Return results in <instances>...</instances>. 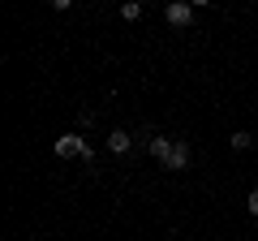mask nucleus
Returning a JSON list of instances; mask_svg holds the SVG:
<instances>
[{"label": "nucleus", "instance_id": "nucleus-10", "mask_svg": "<svg viewBox=\"0 0 258 241\" xmlns=\"http://www.w3.org/2000/svg\"><path fill=\"white\" fill-rule=\"evenodd\" d=\"M189 5H198V9H203V5H211V0H189Z\"/></svg>", "mask_w": 258, "mask_h": 241}, {"label": "nucleus", "instance_id": "nucleus-2", "mask_svg": "<svg viewBox=\"0 0 258 241\" xmlns=\"http://www.w3.org/2000/svg\"><path fill=\"white\" fill-rule=\"evenodd\" d=\"M164 18H168V26H189V22H194V5H189V0H168Z\"/></svg>", "mask_w": 258, "mask_h": 241}, {"label": "nucleus", "instance_id": "nucleus-8", "mask_svg": "<svg viewBox=\"0 0 258 241\" xmlns=\"http://www.w3.org/2000/svg\"><path fill=\"white\" fill-rule=\"evenodd\" d=\"M245 211L258 220V190H249V198H245Z\"/></svg>", "mask_w": 258, "mask_h": 241}, {"label": "nucleus", "instance_id": "nucleus-4", "mask_svg": "<svg viewBox=\"0 0 258 241\" xmlns=\"http://www.w3.org/2000/svg\"><path fill=\"white\" fill-rule=\"evenodd\" d=\"M129 147H134L129 130H112V134H108V151H112V155H129Z\"/></svg>", "mask_w": 258, "mask_h": 241}, {"label": "nucleus", "instance_id": "nucleus-1", "mask_svg": "<svg viewBox=\"0 0 258 241\" xmlns=\"http://www.w3.org/2000/svg\"><path fill=\"white\" fill-rule=\"evenodd\" d=\"M52 151H56L60 159H86V164L95 159L91 142H86V138H78V134H64V138H56V142H52Z\"/></svg>", "mask_w": 258, "mask_h": 241}, {"label": "nucleus", "instance_id": "nucleus-6", "mask_svg": "<svg viewBox=\"0 0 258 241\" xmlns=\"http://www.w3.org/2000/svg\"><path fill=\"white\" fill-rule=\"evenodd\" d=\"M120 18H125V22H138L142 18V5H138V0H125V5H120Z\"/></svg>", "mask_w": 258, "mask_h": 241}, {"label": "nucleus", "instance_id": "nucleus-3", "mask_svg": "<svg viewBox=\"0 0 258 241\" xmlns=\"http://www.w3.org/2000/svg\"><path fill=\"white\" fill-rule=\"evenodd\" d=\"M189 159H194V151H189V142H185V138H176L172 142V155H168V172H185V168H189Z\"/></svg>", "mask_w": 258, "mask_h": 241}, {"label": "nucleus", "instance_id": "nucleus-9", "mask_svg": "<svg viewBox=\"0 0 258 241\" xmlns=\"http://www.w3.org/2000/svg\"><path fill=\"white\" fill-rule=\"evenodd\" d=\"M47 5H52L56 13H64V9H69V5H74V0H47Z\"/></svg>", "mask_w": 258, "mask_h": 241}, {"label": "nucleus", "instance_id": "nucleus-5", "mask_svg": "<svg viewBox=\"0 0 258 241\" xmlns=\"http://www.w3.org/2000/svg\"><path fill=\"white\" fill-rule=\"evenodd\" d=\"M172 142H176V138H164V134H159V138H151L147 147H151V155H155L159 164H168V155H172Z\"/></svg>", "mask_w": 258, "mask_h": 241}, {"label": "nucleus", "instance_id": "nucleus-7", "mask_svg": "<svg viewBox=\"0 0 258 241\" xmlns=\"http://www.w3.org/2000/svg\"><path fill=\"white\" fill-rule=\"evenodd\" d=\"M249 142H254V138H249V134H232V151H245Z\"/></svg>", "mask_w": 258, "mask_h": 241}]
</instances>
